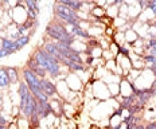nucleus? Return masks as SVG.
<instances>
[{"instance_id": "obj_1", "label": "nucleus", "mask_w": 156, "mask_h": 129, "mask_svg": "<svg viewBox=\"0 0 156 129\" xmlns=\"http://www.w3.org/2000/svg\"><path fill=\"white\" fill-rule=\"evenodd\" d=\"M32 58L38 62V64L42 67V69L46 70L47 77L51 79H63L66 77V74L63 71H69L66 66H62L59 62H58L55 58H53L50 54H47L46 51L42 47H38L37 50L32 53Z\"/></svg>"}, {"instance_id": "obj_2", "label": "nucleus", "mask_w": 156, "mask_h": 129, "mask_svg": "<svg viewBox=\"0 0 156 129\" xmlns=\"http://www.w3.org/2000/svg\"><path fill=\"white\" fill-rule=\"evenodd\" d=\"M44 32H46V37H48L53 42H62V43H66L69 46H71L77 40L74 38V35L67 32L65 24L58 20H51L46 26V31Z\"/></svg>"}, {"instance_id": "obj_3", "label": "nucleus", "mask_w": 156, "mask_h": 129, "mask_svg": "<svg viewBox=\"0 0 156 129\" xmlns=\"http://www.w3.org/2000/svg\"><path fill=\"white\" fill-rule=\"evenodd\" d=\"M53 11H54V16L55 20L61 22L63 24H71V26H78L80 24V19L77 16V12L73 11L71 8L63 5L61 2L54 3L53 5Z\"/></svg>"}, {"instance_id": "obj_4", "label": "nucleus", "mask_w": 156, "mask_h": 129, "mask_svg": "<svg viewBox=\"0 0 156 129\" xmlns=\"http://www.w3.org/2000/svg\"><path fill=\"white\" fill-rule=\"evenodd\" d=\"M92 93H93V98H96L98 102L108 101V99L112 98L109 89H108V85L101 79L92 81Z\"/></svg>"}, {"instance_id": "obj_5", "label": "nucleus", "mask_w": 156, "mask_h": 129, "mask_svg": "<svg viewBox=\"0 0 156 129\" xmlns=\"http://www.w3.org/2000/svg\"><path fill=\"white\" fill-rule=\"evenodd\" d=\"M9 16L12 19V23H15L16 26H23L26 22L28 20V15H27V9H26L24 3H19V5H16L15 8L9 9L8 11Z\"/></svg>"}, {"instance_id": "obj_6", "label": "nucleus", "mask_w": 156, "mask_h": 129, "mask_svg": "<svg viewBox=\"0 0 156 129\" xmlns=\"http://www.w3.org/2000/svg\"><path fill=\"white\" fill-rule=\"evenodd\" d=\"M63 79H65V82H66L67 88L74 93H81V92H83V89H85V83L82 82V79L80 78V75L76 73H71V71L67 73Z\"/></svg>"}, {"instance_id": "obj_7", "label": "nucleus", "mask_w": 156, "mask_h": 129, "mask_svg": "<svg viewBox=\"0 0 156 129\" xmlns=\"http://www.w3.org/2000/svg\"><path fill=\"white\" fill-rule=\"evenodd\" d=\"M41 86H42V92L46 94L48 98H61L58 96V92H57V82H54L51 78H43L41 79Z\"/></svg>"}, {"instance_id": "obj_8", "label": "nucleus", "mask_w": 156, "mask_h": 129, "mask_svg": "<svg viewBox=\"0 0 156 129\" xmlns=\"http://www.w3.org/2000/svg\"><path fill=\"white\" fill-rule=\"evenodd\" d=\"M24 5H26V9H27L28 19H30V20H37L39 12H41L39 2H37V0H26Z\"/></svg>"}, {"instance_id": "obj_9", "label": "nucleus", "mask_w": 156, "mask_h": 129, "mask_svg": "<svg viewBox=\"0 0 156 129\" xmlns=\"http://www.w3.org/2000/svg\"><path fill=\"white\" fill-rule=\"evenodd\" d=\"M26 67H27V69H30L32 73H35V74H37V75H38L41 79L47 78V73H46V70H44V69H42V67L38 64V62H37V61H35L32 57L28 58L27 63H26Z\"/></svg>"}, {"instance_id": "obj_10", "label": "nucleus", "mask_w": 156, "mask_h": 129, "mask_svg": "<svg viewBox=\"0 0 156 129\" xmlns=\"http://www.w3.org/2000/svg\"><path fill=\"white\" fill-rule=\"evenodd\" d=\"M119 86H120V94L119 96H121L122 98H126V97L132 96L133 92H135V86H133V83L131 82V81H128L126 78H121Z\"/></svg>"}, {"instance_id": "obj_11", "label": "nucleus", "mask_w": 156, "mask_h": 129, "mask_svg": "<svg viewBox=\"0 0 156 129\" xmlns=\"http://www.w3.org/2000/svg\"><path fill=\"white\" fill-rule=\"evenodd\" d=\"M5 71H7L8 79H9V82H11V86H12V85H16V83L20 82V77H19V70L16 69V67L5 66Z\"/></svg>"}, {"instance_id": "obj_12", "label": "nucleus", "mask_w": 156, "mask_h": 129, "mask_svg": "<svg viewBox=\"0 0 156 129\" xmlns=\"http://www.w3.org/2000/svg\"><path fill=\"white\" fill-rule=\"evenodd\" d=\"M2 48L9 51L11 54H15V53H18L19 51V48H18V46H16L15 40L9 39V38H3L2 39Z\"/></svg>"}, {"instance_id": "obj_13", "label": "nucleus", "mask_w": 156, "mask_h": 129, "mask_svg": "<svg viewBox=\"0 0 156 129\" xmlns=\"http://www.w3.org/2000/svg\"><path fill=\"white\" fill-rule=\"evenodd\" d=\"M11 86V82L8 79L5 67H0V90H7Z\"/></svg>"}, {"instance_id": "obj_14", "label": "nucleus", "mask_w": 156, "mask_h": 129, "mask_svg": "<svg viewBox=\"0 0 156 129\" xmlns=\"http://www.w3.org/2000/svg\"><path fill=\"white\" fill-rule=\"evenodd\" d=\"M121 122H122V117H121V114L120 113H117L115 112L112 116L109 117V128H112V129H117L121 125Z\"/></svg>"}, {"instance_id": "obj_15", "label": "nucleus", "mask_w": 156, "mask_h": 129, "mask_svg": "<svg viewBox=\"0 0 156 129\" xmlns=\"http://www.w3.org/2000/svg\"><path fill=\"white\" fill-rule=\"evenodd\" d=\"M59 2L76 12L81 11V8H82V2H80V0H59Z\"/></svg>"}, {"instance_id": "obj_16", "label": "nucleus", "mask_w": 156, "mask_h": 129, "mask_svg": "<svg viewBox=\"0 0 156 129\" xmlns=\"http://www.w3.org/2000/svg\"><path fill=\"white\" fill-rule=\"evenodd\" d=\"M124 37H125V43H128V44H133L136 40L139 39L137 32L133 30V28H129V30H126L124 32Z\"/></svg>"}, {"instance_id": "obj_17", "label": "nucleus", "mask_w": 156, "mask_h": 129, "mask_svg": "<svg viewBox=\"0 0 156 129\" xmlns=\"http://www.w3.org/2000/svg\"><path fill=\"white\" fill-rule=\"evenodd\" d=\"M105 15L108 16L109 19L115 20L117 16H119V5H117V4H112V5H109V7H106L105 8Z\"/></svg>"}, {"instance_id": "obj_18", "label": "nucleus", "mask_w": 156, "mask_h": 129, "mask_svg": "<svg viewBox=\"0 0 156 129\" xmlns=\"http://www.w3.org/2000/svg\"><path fill=\"white\" fill-rule=\"evenodd\" d=\"M30 39H31V38L28 37V35H24V37H20L19 39H16V40H15V43H16V46H18L19 51H20L22 48L26 47L28 43H30Z\"/></svg>"}, {"instance_id": "obj_19", "label": "nucleus", "mask_w": 156, "mask_h": 129, "mask_svg": "<svg viewBox=\"0 0 156 129\" xmlns=\"http://www.w3.org/2000/svg\"><path fill=\"white\" fill-rule=\"evenodd\" d=\"M144 118L147 122H155L156 121V109H147L144 113Z\"/></svg>"}, {"instance_id": "obj_20", "label": "nucleus", "mask_w": 156, "mask_h": 129, "mask_svg": "<svg viewBox=\"0 0 156 129\" xmlns=\"http://www.w3.org/2000/svg\"><path fill=\"white\" fill-rule=\"evenodd\" d=\"M119 83H109V85H108V89H109V93H110V97H112V98H116V97L120 94Z\"/></svg>"}, {"instance_id": "obj_21", "label": "nucleus", "mask_w": 156, "mask_h": 129, "mask_svg": "<svg viewBox=\"0 0 156 129\" xmlns=\"http://www.w3.org/2000/svg\"><path fill=\"white\" fill-rule=\"evenodd\" d=\"M18 127L19 129H31V124H30V120H27V118H23V117H19L18 120Z\"/></svg>"}, {"instance_id": "obj_22", "label": "nucleus", "mask_w": 156, "mask_h": 129, "mask_svg": "<svg viewBox=\"0 0 156 129\" xmlns=\"http://www.w3.org/2000/svg\"><path fill=\"white\" fill-rule=\"evenodd\" d=\"M119 16L122 19H125V20L128 19V5H126L125 2L119 7Z\"/></svg>"}, {"instance_id": "obj_23", "label": "nucleus", "mask_w": 156, "mask_h": 129, "mask_svg": "<svg viewBox=\"0 0 156 129\" xmlns=\"http://www.w3.org/2000/svg\"><path fill=\"white\" fill-rule=\"evenodd\" d=\"M148 9L155 15V19H156V0H154V2H148Z\"/></svg>"}, {"instance_id": "obj_24", "label": "nucleus", "mask_w": 156, "mask_h": 129, "mask_svg": "<svg viewBox=\"0 0 156 129\" xmlns=\"http://www.w3.org/2000/svg\"><path fill=\"white\" fill-rule=\"evenodd\" d=\"M11 55V53L7 50H4V48H0V59H3V58H7Z\"/></svg>"}, {"instance_id": "obj_25", "label": "nucleus", "mask_w": 156, "mask_h": 129, "mask_svg": "<svg viewBox=\"0 0 156 129\" xmlns=\"http://www.w3.org/2000/svg\"><path fill=\"white\" fill-rule=\"evenodd\" d=\"M8 124H9V120H7V118H5L3 114H0V125H4V127H8Z\"/></svg>"}, {"instance_id": "obj_26", "label": "nucleus", "mask_w": 156, "mask_h": 129, "mask_svg": "<svg viewBox=\"0 0 156 129\" xmlns=\"http://www.w3.org/2000/svg\"><path fill=\"white\" fill-rule=\"evenodd\" d=\"M145 129H156V121L155 122H147V124L144 125Z\"/></svg>"}, {"instance_id": "obj_27", "label": "nucleus", "mask_w": 156, "mask_h": 129, "mask_svg": "<svg viewBox=\"0 0 156 129\" xmlns=\"http://www.w3.org/2000/svg\"><path fill=\"white\" fill-rule=\"evenodd\" d=\"M7 128H8V129H19V127H18V122H16V121H12V122H9Z\"/></svg>"}, {"instance_id": "obj_28", "label": "nucleus", "mask_w": 156, "mask_h": 129, "mask_svg": "<svg viewBox=\"0 0 156 129\" xmlns=\"http://www.w3.org/2000/svg\"><path fill=\"white\" fill-rule=\"evenodd\" d=\"M0 129H8L7 127H4V125H0Z\"/></svg>"}, {"instance_id": "obj_29", "label": "nucleus", "mask_w": 156, "mask_h": 129, "mask_svg": "<svg viewBox=\"0 0 156 129\" xmlns=\"http://www.w3.org/2000/svg\"><path fill=\"white\" fill-rule=\"evenodd\" d=\"M3 8V4H2V3H0V9H2Z\"/></svg>"}, {"instance_id": "obj_30", "label": "nucleus", "mask_w": 156, "mask_h": 129, "mask_svg": "<svg viewBox=\"0 0 156 129\" xmlns=\"http://www.w3.org/2000/svg\"><path fill=\"white\" fill-rule=\"evenodd\" d=\"M155 20H156V19H155Z\"/></svg>"}]
</instances>
